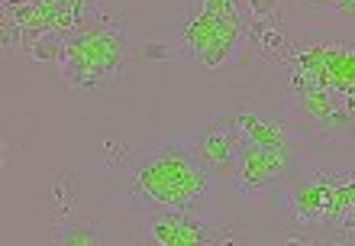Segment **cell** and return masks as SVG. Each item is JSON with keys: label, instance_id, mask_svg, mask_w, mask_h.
<instances>
[{"label": "cell", "instance_id": "30bf717a", "mask_svg": "<svg viewBox=\"0 0 355 246\" xmlns=\"http://www.w3.org/2000/svg\"><path fill=\"white\" fill-rule=\"evenodd\" d=\"M52 201H55L58 218H71L75 214V175L62 172L52 185Z\"/></svg>", "mask_w": 355, "mask_h": 246}, {"label": "cell", "instance_id": "8992f818", "mask_svg": "<svg viewBox=\"0 0 355 246\" xmlns=\"http://www.w3.org/2000/svg\"><path fill=\"white\" fill-rule=\"evenodd\" d=\"M187 146H191V152L197 156V162H204L216 179H223V175L233 179L249 140H245V133L239 130L233 120L216 117V120L207 123L204 130H197L194 136L187 140Z\"/></svg>", "mask_w": 355, "mask_h": 246}, {"label": "cell", "instance_id": "277c9868", "mask_svg": "<svg viewBox=\"0 0 355 246\" xmlns=\"http://www.w3.org/2000/svg\"><path fill=\"white\" fill-rule=\"evenodd\" d=\"M146 243L159 246H210V243H243V230L230 220H210L200 208H175V211H149L146 224L139 227Z\"/></svg>", "mask_w": 355, "mask_h": 246}, {"label": "cell", "instance_id": "7a4b0ae2", "mask_svg": "<svg viewBox=\"0 0 355 246\" xmlns=\"http://www.w3.org/2000/svg\"><path fill=\"white\" fill-rule=\"evenodd\" d=\"M216 188V175L197 162L187 142H168L132 169L130 198L139 211L200 208Z\"/></svg>", "mask_w": 355, "mask_h": 246}, {"label": "cell", "instance_id": "3957f363", "mask_svg": "<svg viewBox=\"0 0 355 246\" xmlns=\"http://www.w3.org/2000/svg\"><path fill=\"white\" fill-rule=\"evenodd\" d=\"M291 120L300 126V133H310L320 140H355L352 101L327 85L291 81Z\"/></svg>", "mask_w": 355, "mask_h": 246}, {"label": "cell", "instance_id": "ba28073f", "mask_svg": "<svg viewBox=\"0 0 355 246\" xmlns=\"http://www.w3.org/2000/svg\"><path fill=\"white\" fill-rule=\"evenodd\" d=\"M55 240L65 246H91V243H101V227H97L94 220H81L78 214L58 218Z\"/></svg>", "mask_w": 355, "mask_h": 246}, {"label": "cell", "instance_id": "7c38bea8", "mask_svg": "<svg viewBox=\"0 0 355 246\" xmlns=\"http://www.w3.org/2000/svg\"><path fill=\"white\" fill-rule=\"evenodd\" d=\"M307 3L336 19H355V0H307Z\"/></svg>", "mask_w": 355, "mask_h": 246}, {"label": "cell", "instance_id": "6da1fadb", "mask_svg": "<svg viewBox=\"0 0 355 246\" xmlns=\"http://www.w3.org/2000/svg\"><path fill=\"white\" fill-rule=\"evenodd\" d=\"M275 218H281L291 243H336L346 214L355 201V169H323L313 162H297V169L284 175L265 195Z\"/></svg>", "mask_w": 355, "mask_h": 246}, {"label": "cell", "instance_id": "5b68a950", "mask_svg": "<svg viewBox=\"0 0 355 246\" xmlns=\"http://www.w3.org/2000/svg\"><path fill=\"white\" fill-rule=\"evenodd\" d=\"M297 162H300V149L249 142L243 159H239V169L233 175V188L243 198H265L284 175L297 169Z\"/></svg>", "mask_w": 355, "mask_h": 246}, {"label": "cell", "instance_id": "8fae6325", "mask_svg": "<svg viewBox=\"0 0 355 246\" xmlns=\"http://www.w3.org/2000/svg\"><path fill=\"white\" fill-rule=\"evenodd\" d=\"M245 17L262 19V23H278L281 17V0H243Z\"/></svg>", "mask_w": 355, "mask_h": 246}, {"label": "cell", "instance_id": "9c48e42d", "mask_svg": "<svg viewBox=\"0 0 355 246\" xmlns=\"http://www.w3.org/2000/svg\"><path fill=\"white\" fill-rule=\"evenodd\" d=\"M184 56V46L181 39H142L136 42V58L142 62H175V58Z\"/></svg>", "mask_w": 355, "mask_h": 246}, {"label": "cell", "instance_id": "52a82bcc", "mask_svg": "<svg viewBox=\"0 0 355 246\" xmlns=\"http://www.w3.org/2000/svg\"><path fill=\"white\" fill-rule=\"evenodd\" d=\"M226 120H233L245 133L249 142L259 146H284V149H300V126L291 117H278L265 110L259 101H243L233 110H226Z\"/></svg>", "mask_w": 355, "mask_h": 246}]
</instances>
